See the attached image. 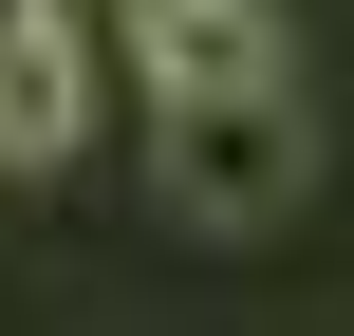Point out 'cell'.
<instances>
[{
	"label": "cell",
	"mask_w": 354,
	"mask_h": 336,
	"mask_svg": "<svg viewBox=\"0 0 354 336\" xmlns=\"http://www.w3.org/2000/svg\"><path fill=\"white\" fill-rule=\"evenodd\" d=\"M149 187H168L205 243H261V224L317 187V112H299V94H243V112H149Z\"/></svg>",
	"instance_id": "6da1fadb"
},
{
	"label": "cell",
	"mask_w": 354,
	"mask_h": 336,
	"mask_svg": "<svg viewBox=\"0 0 354 336\" xmlns=\"http://www.w3.org/2000/svg\"><path fill=\"white\" fill-rule=\"evenodd\" d=\"M131 75L149 112H243V94H299V37L280 0H131Z\"/></svg>",
	"instance_id": "7a4b0ae2"
},
{
	"label": "cell",
	"mask_w": 354,
	"mask_h": 336,
	"mask_svg": "<svg viewBox=\"0 0 354 336\" xmlns=\"http://www.w3.org/2000/svg\"><path fill=\"white\" fill-rule=\"evenodd\" d=\"M93 150V37L0 0V168H75Z\"/></svg>",
	"instance_id": "3957f363"
}]
</instances>
